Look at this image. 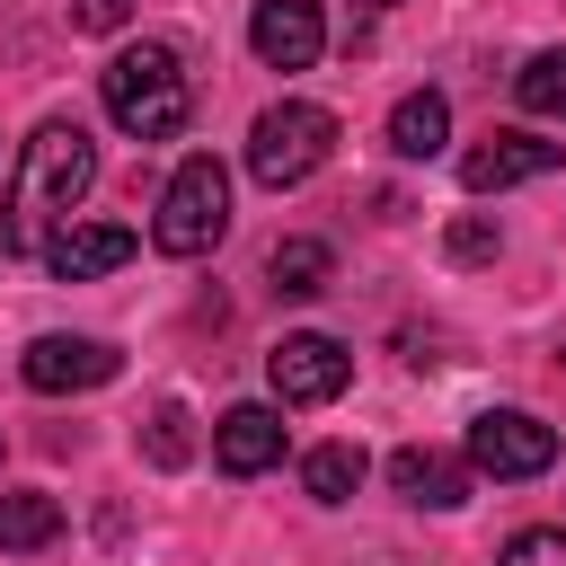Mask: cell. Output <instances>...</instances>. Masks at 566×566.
<instances>
[{
    "instance_id": "obj_1",
    "label": "cell",
    "mask_w": 566,
    "mask_h": 566,
    "mask_svg": "<svg viewBox=\"0 0 566 566\" xmlns=\"http://www.w3.org/2000/svg\"><path fill=\"white\" fill-rule=\"evenodd\" d=\"M97 186V142L71 115H44L18 150L9 203H0V256H44V239L80 212V195Z\"/></svg>"
},
{
    "instance_id": "obj_2",
    "label": "cell",
    "mask_w": 566,
    "mask_h": 566,
    "mask_svg": "<svg viewBox=\"0 0 566 566\" xmlns=\"http://www.w3.org/2000/svg\"><path fill=\"white\" fill-rule=\"evenodd\" d=\"M97 97H106L115 133H133V142H177L186 115H195V88H186V71H177L168 44H124L97 71Z\"/></svg>"
},
{
    "instance_id": "obj_3",
    "label": "cell",
    "mask_w": 566,
    "mask_h": 566,
    "mask_svg": "<svg viewBox=\"0 0 566 566\" xmlns=\"http://www.w3.org/2000/svg\"><path fill=\"white\" fill-rule=\"evenodd\" d=\"M230 230V168L212 150L177 159V177L159 186V212H150V248L159 256H212Z\"/></svg>"
},
{
    "instance_id": "obj_4",
    "label": "cell",
    "mask_w": 566,
    "mask_h": 566,
    "mask_svg": "<svg viewBox=\"0 0 566 566\" xmlns=\"http://www.w3.org/2000/svg\"><path fill=\"white\" fill-rule=\"evenodd\" d=\"M327 150H336V115L327 106H310V97H283V106H265L256 124H248V177L256 186H310L318 168H327Z\"/></svg>"
},
{
    "instance_id": "obj_5",
    "label": "cell",
    "mask_w": 566,
    "mask_h": 566,
    "mask_svg": "<svg viewBox=\"0 0 566 566\" xmlns=\"http://www.w3.org/2000/svg\"><path fill=\"white\" fill-rule=\"evenodd\" d=\"M557 460V424H539L531 407H486L469 424V469L478 478H539Z\"/></svg>"
},
{
    "instance_id": "obj_6",
    "label": "cell",
    "mask_w": 566,
    "mask_h": 566,
    "mask_svg": "<svg viewBox=\"0 0 566 566\" xmlns=\"http://www.w3.org/2000/svg\"><path fill=\"white\" fill-rule=\"evenodd\" d=\"M265 380H274V398H283V407H327V398H345L354 354H345L336 336L301 327V336H283V345L265 354Z\"/></svg>"
},
{
    "instance_id": "obj_7",
    "label": "cell",
    "mask_w": 566,
    "mask_h": 566,
    "mask_svg": "<svg viewBox=\"0 0 566 566\" xmlns=\"http://www.w3.org/2000/svg\"><path fill=\"white\" fill-rule=\"evenodd\" d=\"M18 371H27V389H44V398H62V389H106L115 371H124V354L106 345V336H35L27 354H18Z\"/></svg>"
},
{
    "instance_id": "obj_8",
    "label": "cell",
    "mask_w": 566,
    "mask_h": 566,
    "mask_svg": "<svg viewBox=\"0 0 566 566\" xmlns=\"http://www.w3.org/2000/svg\"><path fill=\"white\" fill-rule=\"evenodd\" d=\"M248 44H256L265 71H310L327 53V18H318V0H256L248 9Z\"/></svg>"
},
{
    "instance_id": "obj_9",
    "label": "cell",
    "mask_w": 566,
    "mask_h": 566,
    "mask_svg": "<svg viewBox=\"0 0 566 566\" xmlns=\"http://www.w3.org/2000/svg\"><path fill=\"white\" fill-rule=\"evenodd\" d=\"M133 248H142V230H124V221H62L44 239V274L53 283H97V274L133 265Z\"/></svg>"
},
{
    "instance_id": "obj_10",
    "label": "cell",
    "mask_w": 566,
    "mask_h": 566,
    "mask_svg": "<svg viewBox=\"0 0 566 566\" xmlns=\"http://www.w3.org/2000/svg\"><path fill=\"white\" fill-rule=\"evenodd\" d=\"M548 168H557V142H539V133H486L478 150H460V186L469 195H504V186H531Z\"/></svg>"
},
{
    "instance_id": "obj_11",
    "label": "cell",
    "mask_w": 566,
    "mask_h": 566,
    "mask_svg": "<svg viewBox=\"0 0 566 566\" xmlns=\"http://www.w3.org/2000/svg\"><path fill=\"white\" fill-rule=\"evenodd\" d=\"M389 486H398L407 504H433V513H451V504H469V495H478V469H469L460 451L407 442V451H389Z\"/></svg>"
},
{
    "instance_id": "obj_12",
    "label": "cell",
    "mask_w": 566,
    "mask_h": 566,
    "mask_svg": "<svg viewBox=\"0 0 566 566\" xmlns=\"http://www.w3.org/2000/svg\"><path fill=\"white\" fill-rule=\"evenodd\" d=\"M212 460H221L230 478H265V469L283 460V416H274V407H256V398H248V407H230V416L212 424Z\"/></svg>"
},
{
    "instance_id": "obj_13",
    "label": "cell",
    "mask_w": 566,
    "mask_h": 566,
    "mask_svg": "<svg viewBox=\"0 0 566 566\" xmlns=\"http://www.w3.org/2000/svg\"><path fill=\"white\" fill-rule=\"evenodd\" d=\"M451 142V97L442 88H407L398 106H389V150L398 159H433Z\"/></svg>"
},
{
    "instance_id": "obj_14",
    "label": "cell",
    "mask_w": 566,
    "mask_h": 566,
    "mask_svg": "<svg viewBox=\"0 0 566 566\" xmlns=\"http://www.w3.org/2000/svg\"><path fill=\"white\" fill-rule=\"evenodd\" d=\"M53 539H62V504H53L44 486H9V495H0V548L35 557V548H53Z\"/></svg>"
},
{
    "instance_id": "obj_15",
    "label": "cell",
    "mask_w": 566,
    "mask_h": 566,
    "mask_svg": "<svg viewBox=\"0 0 566 566\" xmlns=\"http://www.w3.org/2000/svg\"><path fill=\"white\" fill-rule=\"evenodd\" d=\"M327 274H336L327 239H274V256H265V283H274L283 301H310V292H327Z\"/></svg>"
},
{
    "instance_id": "obj_16",
    "label": "cell",
    "mask_w": 566,
    "mask_h": 566,
    "mask_svg": "<svg viewBox=\"0 0 566 566\" xmlns=\"http://www.w3.org/2000/svg\"><path fill=\"white\" fill-rule=\"evenodd\" d=\"M363 442H318L310 460H301V486H310V504H354V486H363Z\"/></svg>"
},
{
    "instance_id": "obj_17",
    "label": "cell",
    "mask_w": 566,
    "mask_h": 566,
    "mask_svg": "<svg viewBox=\"0 0 566 566\" xmlns=\"http://www.w3.org/2000/svg\"><path fill=\"white\" fill-rule=\"evenodd\" d=\"M513 97H522L531 115H548V124H566V44H548V53H531V62H522V80H513Z\"/></svg>"
},
{
    "instance_id": "obj_18",
    "label": "cell",
    "mask_w": 566,
    "mask_h": 566,
    "mask_svg": "<svg viewBox=\"0 0 566 566\" xmlns=\"http://www.w3.org/2000/svg\"><path fill=\"white\" fill-rule=\"evenodd\" d=\"M142 460H150V469H186V460H195V433H186V407H177V398L150 407V424H142Z\"/></svg>"
},
{
    "instance_id": "obj_19",
    "label": "cell",
    "mask_w": 566,
    "mask_h": 566,
    "mask_svg": "<svg viewBox=\"0 0 566 566\" xmlns=\"http://www.w3.org/2000/svg\"><path fill=\"white\" fill-rule=\"evenodd\" d=\"M495 566H566V531L531 522V531H513V539H504V557H495Z\"/></svg>"
},
{
    "instance_id": "obj_20",
    "label": "cell",
    "mask_w": 566,
    "mask_h": 566,
    "mask_svg": "<svg viewBox=\"0 0 566 566\" xmlns=\"http://www.w3.org/2000/svg\"><path fill=\"white\" fill-rule=\"evenodd\" d=\"M442 248H451V265H486V256L504 248V230H495L486 212H469V221H451V239H442Z\"/></svg>"
},
{
    "instance_id": "obj_21",
    "label": "cell",
    "mask_w": 566,
    "mask_h": 566,
    "mask_svg": "<svg viewBox=\"0 0 566 566\" xmlns=\"http://www.w3.org/2000/svg\"><path fill=\"white\" fill-rule=\"evenodd\" d=\"M124 18H133V0H71V27L80 35H115Z\"/></svg>"
},
{
    "instance_id": "obj_22",
    "label": "cell",
    "mask_w": 566,
    "mask_h": 566,
    "mask_svg": "<svg viewBox=\"0 0 566 566\" xmlns=\"http://www.w3.org/2000/svg\"><path fill=\"white\" fill-rule=\"evenodd\" d=\"M363 9H398V0H363Z\"/></svg>"
}]
</instances>
